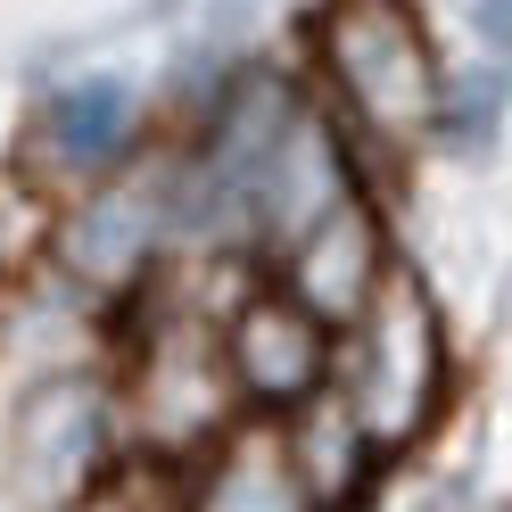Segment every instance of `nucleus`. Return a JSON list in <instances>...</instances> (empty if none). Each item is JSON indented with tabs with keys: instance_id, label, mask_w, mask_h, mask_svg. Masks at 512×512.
Listing matches in <instances>:
<instances>
[{
	"instance_id": "f03ea898",
	"label": "nucleus",
	"mask_w": 512,
	"mask_h": 512,
	"mask_svg": "<svg viewBox=\"0 0 512 512\" xmlns=\"http://www.w3.org/2000/svg\"><path fill=\"white\" fill-rule=\"evenodd\" d=\"M323 58L347 91V108L380 133H413V124L438 116V58H430L413 0H331Z\"/></svg>"
},
{
	"instance_id": "f257e3e1",
	"label": "nucleus",
	"mask_w": 512,
	"mask_h": 512,
	"mask_svg": "<svg viewBox=\"0 0 512 512\" xmlns=\"http://www.w3.org/2000/svg\"><path fill=\"white\" fill-rule=\"evenodd\" d=\"M446 389V339L438 314L422 298L413 273H380V290L364 298V331H356V372H347V397H356L364 438L397 446L438 413Z\"/></svg>"
},
{
	"instance_id": "39448f33",
	"label": "nucleus",
	"mask_w": 512,
	"mask_h": 512,
	"mask_svg": "<svg viewBox=\"0 0 512 512\" xmlns=\"http://www.w3.org/2000/svg\"><path fill=\"white\" fill-rule=\"evenodd\" d=\"M290 290L323 314V323H347L364 314V298L380 290V223L364 199H339L331 215H314L298 232V256H290Z\"/></svg>"
},
{
	"instance_id": "6e6552de",
	"label": "nucleus",
	"mask_w": 512,
	"mask_h": 512,
	"mask_svg": "<svg viewBox=\"0 0 512 512\" xmlns=\"http://www.w3.org/2000/svg\"><path fill=\"white\" fill-rule=\"evenodd\" d=\"M58 248H67V265L83 281L116 290V281H133L149 265V248H157V199L149 190H100L91 207H75L58 223Z\"/></svg>"
},
{
	"instance_id": "4468645a",
	"label": "nucleus",
	"mask_w": 512,
	"mask_h": 512,
	"mask_svg": "<svg viewBox=\"0 0 512 512\" xmlns=\"http://www.w3.org/2000/svg\"><path fill=\"white\" fill-rule=\"evenodd\" d=\"M50 232V215H42V199L25 182H0V281H9L25 256H34V240Z\"/></svg>"
},
{
	"instance_id": "7ed1b4c3",
	"label": "nucleus",
	"mask_w": 512,
	"mask_h": 512,
	"mask_svg": "<svg viewBox=\"0 0 512 512\" xmlns=\"http://www.w3.org/2000/svg\"><path fill=\"white\" fill-rule=\"evenodd\" d=\"M100 455H108V405L91 380H50V389L25 397L17 413V446H9V471L34 504H75L91 479H100Z\"/></svg>"
},
{
	"instance_id": "1a4fd4ad",
	"label": "nucleus",
	"mask_w": 512,
	"mask_h": 512,
	"mask_svg": "<svg viewBox=\"0 0 512 512\" xmlns=\"http://www.w3.org/2000/svg\"><path fill=\"white\" fill-rule=\"evenodd\" d=\"M347 199V174H339V149H331V133L314 116H298L290 124V141H281V157L265 166V190H256V215L273 223V232H306L314 215H331Z\"/></svg>"
},
{
	"instance_id": "0eeeda50",
	"label": "nucleus",
	"mask_w": 512,
	"mask_h": 512,
	"mask_svg": "<svg viewBox=\"0 0 512 512\" xmlns=\"http://www.w3.org/2000/svg\"><path fill=\"white\" fill-rule=\"evenodd\" d=\"M232 364L256 397H306L323 380V314H314L298 290L290 298H256L232 323Z\"/></svg>"
},
{
	"instance_id": "9b49d317",
	"label": "nucleus",
	"mask_w": 512,
	"mask_h": 512,
	"mask_svg": "<svg viewBox=\"0 0 512 512\" xmlns=\"http://www.w3.org/2000/svg\"><path fill=\"white\" fill-rule=\"evenodd\" d=\"M141 405H149V430H157V438H190L199 422H215V372H207V347L157 339V347H149Z\"/></svg>"
},
{
	"instance_id": "ddd939ff",
	"label": "nucleus",
	"mask_w": 512,
	"mask_h": 512,
	"mask_svg": "<svg viewBox=\"0 0 512 512\" xmlns=\"http://www.w3.org/2000/svg\"><path fill=\"white\" fill-rule=\"evenodd\" d=\"M438 124H446V141H455V149H488L496 124H504V75H463L438 100Z\"/></svg>"
},
{
	"instance_id": "423d86ee",
	"label": "nucleus",
	"mask_w": 512,
	"mask_h": 512,
	"mask_svg": "<svg viewBox=\"0 0 512 512\" xmlns=\"http://www.w3.org/2000/svg\"><path fill=\"white\" fill-rule=\"evenodd\" d=\"M190 512H323V496H314V479L298 463V438L232 430L223 455H215V471L199 479V504Z\"/></svg>"
},
{
	"instance_id": "f8f14e48",
	"label": "nucleus",
	"mask_w": 512,
	"mask_h": 512,
	"mask_svg": "<svg viewBox=\"0 0 512 512\" xmlns=\"http://www.w3.org/2000/svg\"><path fill=\"white\" fill-rule=\"evenodd\" d=\"M298 463L314 479V496L339 504L364 479V422H356V413H314V422L298 430Z\"/></svg>"
},
{
	"instance_id": "20e7f679",
	"label": "nucleus",
	"mask_w": 512,
	"mask_h": 512,
	"mask_svg": "<svg viewBox=\"0 0 512 512\" xmlns=\"http://www.w3.org/2000/svg\"><path fill=\"white\" fill-rule=\"evenodd\" d=\"M290 124H298V91H290V83H273V75H248L232 100L215 108V133H207V157H199L207 199L256 215V190H265V166L281 157Z\"/></svg>"
},
{
	"instance_id": "2eb2a0df",
	"label": "nucleus",
	"mask_w": 512,
	"mask_h": 512,
	"mask_svg": "<svg viewBox=\"0 0 512 512\" xmlns=\"http://www.w3.org/2000/svg\"><path fill=\"white\" fill-rule=\"evenodd\" d=\"M471 17H479V34L496 50H512V0H471Z\"/></svg>"
},
{
	"instance_id": "9d476101",
	"label": "nucleus",
	"mask_w": 512,
	"mask_h": 512,
	"mask_svg": "<svg viewBox=\"0 0 512 512\" xmlns=\"http://www.w3.org/2000/svg\"><path fill=\"white\" fill-rule=\"evenodd\" d=\"M133 124H141V100H133V83H116V75H91V83H67L50 100L42 116V141L67 157V166H108V157L133 141Z\"/></svg>"
}]
</instances>
